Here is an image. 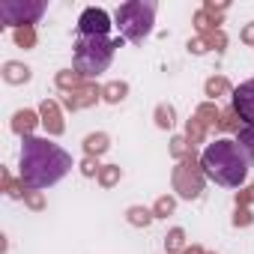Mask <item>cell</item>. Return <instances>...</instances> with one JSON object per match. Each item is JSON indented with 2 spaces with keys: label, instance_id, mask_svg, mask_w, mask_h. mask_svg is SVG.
I'll use <instances>...</instances> for the list:
<instances>
[{
  "label": "cell",
  "instance_id": "5",
  "mask_svg": "<svg viewBox=\"0 0 254 254\" xmlns=\"http://www.w3.org/2000/svg\"><path fill=\"white\" fill-rule=\"evenodd\" d=\"M233 108H236V114L254 129V78L245 81V84H239L233 90Z\"/></svg>",
  "mask_w": 254,
  "mask_h": 254
},
{
  "label": "cell",
  "instance_id": "8",
  "mask_svg": "<svg viewBox=\"0 0 254 254\" xmlns=\"http://www.w3.org/2000/svg\"><path fill=\"white\" fill-rule=\"evenodd\" d=\"M239 147H242V153H245V159L254 165V129L248 126V129H242L239 132V141H236Z\"/></svg>",
  "mask_w": 254,
  "mask_h": 254
},
{
  "label": "cell",
  "instance_id": "9",
  "mask_svg": "<svg viewBox=\"0 0 254 254\" xmlns=\"http://www.w3.org/2000/svg\"><path fill=\"white\" fill-rule=\"evenodd\" d=\"M30 78V69L27 66H18V63H6V81L18 84V81H27Z\"/></svg>",
  "mask_w": 254,
  "mask_h": 254
},
{
  "label": "cell",
  "instance_id": "6",
  "mask_svg": "<svg viewBox=\"0 0 254 254\" xmlns=\"http://www.w3.org/2000/svg\"><path fill=\"white\" fill-rule=\"evenodd\" d=\"M78 30H81V36H105L111 30V18L105 9H87L78 21Z\"/></svg>",
  "mask_w": 254,
  "mask_h": 254
},
{
  "label": "cell",
  "instance_id": "11",
  "mask_svg": "<svg viewBox=\"0 0 254 254\" xmlns=\"http://www.w3.org/2000/svg\"><path fill=\"white\" fill-rule=\"evenodd\" d=\"M84 144H87V153H102V150L108 147V138H105V135H90Z\"/></svg>",
  "mask_w": 254,
  "mask_h": 254
},
{
  "label": "cell",
  "instance_id": "2",
  "mask_svg": "<svg viewBox=\"0 0 254 254\" xmlns=\"http://www.w3.org/2000/svg\"><path fill=\"white\" fill-rule=\"evenodd\" d=\"M203 174L218 183V186H227V189H236L245 183L248 177V159L242 153V147L230 138H221V141H212L206 150H203Z\"/></svg>",
  "mask_w": 254,
  "mask_h": 254
},
{
  "label": "cell",
  "instance_id": "7",
  "mask_svg": "<svg viewBox=\"0 0 254 254\" xmlns=\"http://www.w3.org/2000/svg\"><path fill=\"white\" fill-rule=\"evenodd\" d=\"M42 9H45L42 3H30V6H21V3H3V6H0V15H3L6 24H15V21H18L15 15H21V18H39Z\"/></svg>",
  "mask_w": 254,
  "mask_h": 254
},
{
  "label": "cell",
  "instance_id": "13",
  "mask_svg": "<svg viewBox=\"0 0 254 254\" xmlns=\"http://www.w3.org/2000/svg\"><path fill=\"white\" fill-rule=\"evenodd\" d=\"M159 114H162V120H159V126H171V123H174V111H171V108H168V111L162 108Z\"/></svg>",
  "mask_w": 254,
  "mask_h": 254
},
{
  "label": "cell",
  "instance_id": "4",
  "mask_svg": "<svg viewBox=\"0 0 254 254\" xmlns=\"http://www.w3.org/2000/svg\"><path fill=\"white\" fill-rule=\"evenodd\" d=\"M153 15H156V3H123L117 9V27L126 39L141 42L150 33Z\"/></svg>",
  "mask_w": 254,
  "mask_h": 254
},
{
  "label": "cell",
  "instance_id": "3",
  "mask_svg": "<svg viewBox=\"0 0 254 254\" xmlns=\"http://www.w3.org/2000/svg\"><path fill=\"white\" fill-rule=\"evenodd\" d=\"M120 45H123V39L108 42L105 36H81L78 51H75L78 66H81L87 75H99V72L108 69V63H111V57H114V48H120Z\"/></svg>",
  "mask_w": 254,
  "mask_h": 254
},
{
  "label": "cell",
  "instance_id": "1",
  "mask_svg": "<svg viewBox=\"0 0 254 254\" xmlns=\"http://www.w3.org/2000/svg\"><path fill=\"white\" fill-rule=\"evenodd\" d=\"M72 171V156L60 150L57 144L39 141V138H24L21 147V180L30 189H48L60 183Z\"/></svg>",
  "mask_w": 254,
  "mask_h": 254
},
{
  "label": "cell",
  "instance_id": "14",
  "mask_svg": "<svg viewBox=\"0 0 254 254\" xmlns=\"http://www.w3.org/2000/svg\"><path fill=\"white\" fill-rule=\"evenodd\" d=\"M132 221H138V224L144 221V224H147V221H150V212H147V209H144V212H141V209H132Z\"/></svg>",
  "mask_w": 254,
  "mask_h": 254
},
{
  "label": "cell",
  "instance_id": "10",
  "mask_svg": "<svg viewBox=\"0 0 254 254\" xmlns=\"http://www.w3.org/2000/svg\"><path fill=\"white\" fill-rule=\"evenodd\" d=\"M33 123H36V120H33V114H30V111H18L12 126H15V132H21V129H24V132H30V129H33Z\"/></svg>",
  "mask_w": 254,
  "mask_h": 254
},
{
  "label": "cell",
  "instance_id": "12",
  "mask_svg": "<svg viewBox=\"0 0 254 254\" xmlns=\"http://www.w3.org/2000/svg\"><path fill=\"white\" fill-rule=\"evenodd\" d=\"M108 93H111V96H108V99H111V102H117V99H123V93H126V87H123V84H120V87H117V84H114V87H111V90H108Z\"/></svg>",
  "mask_w": 254,
  "mask_h": 254
}]
</instances>
